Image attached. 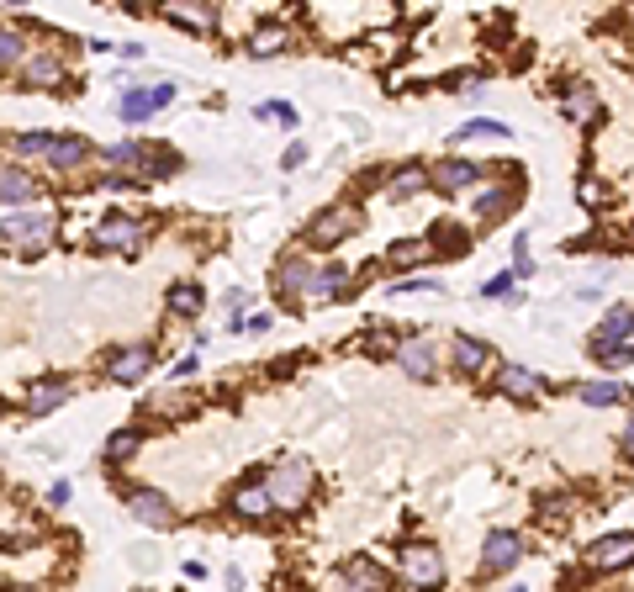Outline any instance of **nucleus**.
I'll return each mask as SVG.
<instances>
[{"instance_id":"nucleus-1","label":"nucleus","mask_w":634,"mask_h":592,"mask_svg":"<svg viewBox=\"0 0 634 592\" xmlns=\"http://www.w3.org/2000/svg\"><path fill=\"white\" fill-rule=\"evenodd\" d=\"M259 487H265V497H270V508H286V513H296L312 497V487H317V471H312V460H302V455H286V460H275V466L259 476Z\"/></svg>"},{"instance_id":"nucleus-2","label":"nucleus","mask_w":634,"mask_h":592,"mask_svg":"<svg viewBox=\"0 0 634 592\" xmlns=\"http://www.w3.org/2000/svg\"><path fill=\"white\" fill-rule=\"evenodd\" d=\"M0 238L16 249V254H43L53 238H59V212L48 207H16L11 217H0Z\"/></svg>"},{"instance_id":"nucleus-3","label":"nucleus","mask_w":634,"mask_h":592,"mask_svg":"<svg viewBox=\"0 0 634 592\" xmlns=\"http://www.w3.org/2000/svg\"><path fill=\"white\" fill-rule=\"evenodd\" d=\"M360 222H365V212L354 207V201H333L328 212H317L307 228H302V249H333V244H344V238L360 233Z\"/></svg>"},{"instance_id":"nucleus-4","label":"nucleus","mask_w":634,"mask_h":592,"mask_svg":"<svg viewBox=\"0 0 634 592\" xmlns=\"http://www.w3.org/2000/svg\"><path fill=\"white\" fill-rule=\"evenodd\" d=\"M397 571H402V582L407 587H418V592H439L444 582H450V561H444V550L439 545H402V561H397Z\"/></svg>"},{"instance_id":"nucleus-5","label":"nucleus","mask_w":634,"mask_h":592,"mask_svg":"<svg viewBox=\"0 0 634 592\" xmlns=\"http://www.w3.org/2000/svg\"><path fill=\"white\" fill-rule=\"evenodd\" d=\"M90 244L106 249V254H138L143 249V217H133V212H101Z\"/></svg>"},{"instance_id":"nucleus-6","label":"nucleus","mask_w":634,"mask_h":592,"mask_svg":"<svg viewBox=\"0 0 634 592\" xmlns=\"http://www.w3.org/2000/svg\"><path fill=\"white\" fill-rule=\"evenodd\" d=\"M64 80H69V64H64V53H53V48H32L27 64L16 69V85L22 90H64Z\"/></svg>"},{"instance_id":"nucleus-7","label":"nucleus","mask_w":634,"mask_h":592,"mask_svg":"<svg viewBox=\"0 0 634 592\" xmlns=\"http://www.w3.org/2000/svg\"><path fill=\"white\" fill-rule=\"evenodd\" d=\"M582 566L587 571H624L634 566V529H619V534H603L582 550Z\"/></svg>"},{"instance_id":"nucleus-8","label":"nucleus","mask_w":634,"mask_h":592,"mask_svg":"<svg viewBox=\"0 0 634 592\" xmlns=\"http://www.w3.org/2000/svg\"><path fill=\"white\" fill-rule=\"evenodd\" d=\"M170 101H175V85H154V90H148V85H133V90H122V96H117V117H122L127 127H143L154 111H164Z\"/></svg>"},{"instance_id":"nucleus-9","label":"nucleus","mask_w":634,"mask_h":592,"mask_svg":"<svg viewBox=\"0 0 634 592\" xmlns=\"http://www.w3.org/2000/svg\"><path fill=\"white\" fill-rule=\"evenodd\" d=\"M349 286H354L349 265H339V259H317V270H312V281H307V291H302V302H312V307L344 302Z\"/></svg>"},{"instance_id":"nucleus-10","label":"nucleus","mask_w":634,"mask_h":592,"mask_svg":"<svg viewBox=\"0 0 634 592\" xmlns=\"http://www.w3.org/2000/svg\"><path fill=\"white\" fill-rule=\"evenodd\" d=\"M524 534L518 529H492L487 540H481V571L487 577H502V571H513L518 561H524Z\"/></svg>"},{"instance_id":"nucleus-11","label":"nucleus","mask_w":634,"mask_h":592,"mask_svg":"<svg viewBox=\"0 0 634 592\" xmlns=\"http://www.w3.org/2000/svg\"><path fill=\"white\" fill-rule=\"evenodd\" d=\"M154 370V344H122L117 355H106V381L111 386H138Z\"/></svg>"},{"instance_id":"nucleus-12","label":"nucleus","mask_w":634,"mask_h":592,"mask_svg":"<svg viewBox=\"0 0 634 592\" xmlns=\"http://www.w3.org/2000/svg\"><path fill=\"white\" fill-rule=\"evenodd\" d=\"M339 592H391V571L376 555H349L339 566Z\"/></svg>"},{"instance_id":"nucleus-13","label":"nucleus","mask_w":634,"mask_h":592,"mask_svg":"<svg viewBox=\"0 0 634 592\" xmlns=\"http://www.w3.org/2000/svg\"><path fill=\"white\" fill-rule=\"evenodd\" d=\"M391 355H397L402 376H413V381H434V370H439V344L423 339V333H413V339H397Z\"/></svg>"},{"instance_id":"nucleus-14","label":"nucleus","mask_w":634,"mask_h":592,"mask_svg":"<svg viewBox=\"0 0 634 592\" xmlns=\"http://www.w3.org/2000/svg\"><path fill=\"white\" fill-rule=\"evenodd\" d=\"M127 513L138 518V524H148V529H175V503L164 497L159 487H133L127 492Z\"/></svg>"},{"instance_id":"nucleus-15","label":"nucleus","mask_w":634,"mask_h":592,"mask_svg":"<svg viewBox=\"0 0 634 592\" xmlns=\"http://www.w3.org/2000/svg\"><path fill=\"white\" fill-rule=\"evenodd\" d=\"M69 397H74L69 376H37V381L27 386V397H22V413H27V418H48V413H59Z\"/></svg>"},{"instance_id":"nucleus-16","label":"nucleus","mask_w":634,"mask_h":592,"mask_svg":"<svg viewBox=\"0 0 634 592\" xmlns=\"http://www.w3.org/2000/svg\"><path fill=\"white\" fill-rule=\"evenodd\" d=\"M481 175H487V170H481L476 159H460V154L439 159L434 170H428V180H434L444 196H460V191H471V185H481Z\"/></svg>"},{"instance_id":"nucleus-17","label":"nucleus","mask_w":634,"mask_h":592,"mask_svg":"<svg viewBox=\"0 0 634 592\" xmlns=\"http://www.w3.org/2000/svg\"><path fill=\"white\" fill-rule=\"evenodd\" d=\"M48 170H59V175H74V170H80V164H90V159H96V148H90L80 133H53L48 138Z\"/></svg>"},{"instance_id":"nucleus-18","label":"nucleus","mask_w":634,"mask_h":592,"mask_svg":"<svg viewBox=\"0 0 634 592\" xmlns=\"http://www.w3.org/2000/svg\"><path fill=\"white\" fill-rule=\"evenodd\" d=\"M312 270H317L312 249H291V254L281 259V270H275V291H281L286 302H302V291H307V281H312Z\"/></svg>"},{"instance_id":"nucleus-19","label":"nucleus","mask_w":634,"mask_h":592,"mask_svg":"<svg viewBox=\"0 0 634 592\" xmlns=\"http://www.w3.org/2000/svg\"><path fill=\"white\" fill-rule=\"evenodd\" d=\"M43 196V185L37 175H27V164H0V207H32V201Z\"/></svg>"},{"instance_id":"nucleus-20","label":"nucleus","mask_w":634,"mask_h":592,"mask_svg":"<svg viewBox=\"0 0 634 592\" xmlns=\"http://www.w3.org/2000/svg\"><path fill=\"white\" fill-rule=\"evenodd\" d=\"M450 365L460 370V376H487L492 344L476 339V333H455V339H450Z\"/></svg>"},{"instance_id":"nucleus-21","label":"nucleus","mask_w":634,"mask_h":592,"mask_svg":"<svg viewBox=\"0 0 634 592\" xmlns=\"http://www.w3.org/2000/svg\"><path fill=\"white\" fill-rule=\"evenodd\" d=\"M164 22H175L185 32H212L222 22V11L212 0H170V6H164Z\"/></svg>"},{"instance_id":"nucleus-22","label":"nucleus","mask_w":634,"mask_h":592,"mask_svg":"<svg viewBox=\"0 0 634 592\" xmlns=\"http://www.w3.org/2000/svg\"><path fill=\"white\" fill-rule=\"evenodd\" d=\"M492 381H497V392L513 397V402H529V397H539V386H545V376L529 370V365H497Z\"/></svg>"},{"instance_id":"nucleus-23","label":"nucleus","mask_w":634,"mask_h":592,"mask_svg":"<svg viewBox=\"0 0 634 592\" xmlns=\"http://www.w3.org/2000/svg\"><path fill=\"white\" fill-rule=\"evenodd\" d=\"M228 513L249 518V524H265L275 508H270V497H265V487H259V481H238V487L228 492Z\"/></svg>"},{"instance_id":"nucleus-24","label":"nucleus","mask_w":634,"mask_h":592,"mask_svg":"<svg viewBox=\"0 0 634 592\" xmlns=\"http://www.w3.org/2000/svg\"><path fill=\"white\" fill-rule=\"evenodd\" d=\"M513 207H518V185L513 180H502V185H487V191L476 196V217L487 222H502V217H513Z\"/></svg>"},{"instance_id":"nucleus-25","label":"nucleus","mask_w":634,"mask_h":592,"mask_svg":"<svg viewBox=\"0 0 634 592\" xmlns=\"http://www.w3.org/2000/svg\"><path fill=\"white\" fill-rule=\"evenodd\" d=\"M423 244H428V254H465L471 249V233H465L455 217H439L434 228L423 233Z\"/></svg>"},{"instance_id":"nucleus-26","label":"nucleus","mask_w":634,"mask_h":592,"mask_svg":"<svg viewBox=\"0 0 634 592\" xmlns=\"http://www.w3.org/2000/svg\"><path fill=\"white\" fill-rule=\"evenodd\" d=\"M428 185H434V180H428V164H402V170H391V180H386V196L391 201H413V196H423L428 191Z\"/></svg>"},{"instance_id":"nucleus-27","label":"nucleus","mask_w":634,"mask_h":592,"mask_svg":"<svg viewBox=\"0 0 634 592\" xmlns=\"http://www.w3.org/2000/svg\"><path fill=\"white\" fill-rule=\"evenodd\" d=\"M566 117L576 122V127H592V122H598L603 117V101H598V90H592V85H576V90H566Z\"/></svg>"},{"instance_id":"nucleus-28","label":"nucleus","mask_w":634,"mask_h":592,"mask_svg":"<svg viewBox=\"0 0 634 592\" xmlns=\"http://www.w3.org/2000/svg\"><path fill=\"white\" fill-rule=\"evenodd\" d=\"M291 43H296V32L291 27H259L254 37H249V53L254 59H275V53H291Z\"/></svg>"},{"instance_id":"nucleus-29","label":"nucleus","mask_w":634,"mask_h":592,"mask_svg":"<svg viewBox=\"0 0 634 592\" xmlns=\"http://www.w3.org/2000/svg\"><path fill=\"white\" fill-rule=\"evenodd\" d=\"M598 339H608V344H629V339H634V307H629V302H613V307L603 312Z\"/></svg>"},{"instance_id":"nucleus-30","label":"nucleus","mask_w":634,"mask_h":592,"mask_svg":"<svg viewBox=\"0 0 634 592\" xmlns=\"http://www.w3.org/2000/svg\"><path fill=\"white\" fill-rule=\"evenodd\" d=\"M164 302H170V318H196V312L207 307V291H201L196 281H175Z\"/></svg>"},{"instance_id":"nucleus-31","label":"nucleus","mask_w":634,"mask_h":592,"mask_svg":"<svg viewBox=\"0 0 634 592\" xmlns=\"http://www.w3.org/2000/svg\"><path fill=\"white\" fill-rule=\"evenodd\" d=\"M143 450V429H117V434H111L106 439V450H101V460H106V466L111 471H117V466H127V460H133Z\"/></svg>"},{"instance_id":"nucleus-32","label":"nucleus","mask_w":634,"mask_h":592,"mask_svg":"<svg viewBox=\"0 0 634 592\" xmlns=\"http://www.w3.org/2000/svg\"><path fill=\"white\" fill-rule=\"evenodd\" d=\"M27 53H32L27 32H22V27H11V22H0V69H22V64H27Z\"/></svg>"},{"instance_id":"nucleus-33","label":"nucleus","mask_w":634,"mask_h":592,"mask_svg":"<svg viewBox=\"0 0 634 592\" xmlns=\"http://www.w3.org/2000/svg\"><path fill=\"white\" fill-rule=\"evenodd\" d=\"M170 175H180V154L175 148H148L138 164V180L148 185V180H170Z\"/></svg>"},{"instance_id":"nucleus-34","label":"nucleus","mask_w":634,"mask_h":592,"mask_svg":"<svg viewBox=\"0 0 634 592\" xmlns=\"http://www.w3.org/2000/svg\"><path fill=\"white\" fill-rule=\"evenodd\" d=\"M428 259H434V254H428V244H423V238H402V244H391L386 249V265L391 270H418V265H428Z\"/></svg>"},{"instance_id":"nucleus-35","label":"nucleus","mask_w":634,"mask_h":592,"mask_svg":"<svg viewBox=\"0 0 634 592\" xmlns=\"http://www.w3.org/2000/svg\"><path fill=\"white\" fill-rule=\"evenodd\" d=\"M576 397H582L587 407H619V402H624V386L608 381V376H598V381H582V386H576Z\"/></svg>"},{"instance_id":"nucleus-36","label":"nucleus","mask_w":634,"mask_h":592,"mask_svg":"<svg viewBox=\"0 0 634 592\" xmlns=\"http://www.w3.org/2000/svg\"><path fill=\"white\" fill-rule=\"evenodd\" d=\"M143 154H148V143H138V138H122V143L101 148V159L111 164V170H138V164H143ZM133 180H138V175H133Z\"/></svg>"},{"instance_id":"nucleus-37","label":"nucleus","mask_w":634,"mask_h":592,"mask_svg":"<svg viewBox=\"0 0 634 592\" xmlns=\"http://www.w3.org/2000/svg\"><path fill=\"white\" fill-rule=\"evenodd\" d=\"M592 360L598 365H608V370H624V365H634V339L629 344H608V339H598V333H592Z\"/></svg>"},{"instance_id":"nucleus-38","label":"nucleus","mask_w":634,"mask_h":592,"mask_svg":"<svg viewBox=\"0 0 634 592\" xmlns=\"http://www.w3.org/2000/svg\"><path fill=\"white\" fill-rule=\"evenodd\" d=\"M455 143H465V138H513V127L508 122H497V117H471L460 127V133H450Z\"/></svg>"},{"instance_id":"nucleus-39","label":"nucleus","mask_w":634,"mask_h":592,"mask_svg":"<svg viewBox=\"0 0 634 592\" xmlns=\"http://www.w3.org/2000/svg\"><path fill=\"white\" fill-rule=\"evenodd\" d=\"M48 138H53V133H43V127H32V133H16V138H11V154L22 159V164H27V159H43V154H48Z\"/></svg>"},{"instance_id":"nucleus-40","label":"nucleus","mask_w":634,"mask_h":592,"mask_svg":"<svg viewBox=\"0 0 634 592\" xmlns=\"http://www.w3.org/2000/svg\"><path fill=\"white\" fill-rule=\"evenodd\" d=\"M539 513H545L550 524H566V518H576V503L566 492H545V497H539Z\"/></svg>"},{"instance_id":"nucleus-41","label":"nucleus","mask_w":634,"mask_h":592,"mask_svg":"<svg viewBox=\"0 0 634 592\" xmlns=\"http://www.w3.org/2000/svg\"><path fill=\"white\" fill-rule=\"evenodd\" d=\"M513 281H529V275H534V259H529V233H518L513 238Z\"/></svg>"},{"instance_id":"nucleus-42","label":"nucleus","mask_w":634,"mask_h":592,"mask_svg":"<svg viewBox=\"0 0 634 592\" xmlns=\"http://www.w3.org/2000/svg\"><path fill=\"white\" fill-rule=\"evenodd\" d=\"M513 286H518L513 275H492V281L481 286V296H492V302H497V296H513Z\"/></svg>"},{"instance_id":"nucleus-43","label":"nucleus","mask_w":634,"mask_h":592,"mask_svg":"<svg viewBox=\"0 0 634 592\" xmlns=\"http://www.w3.org/2000/svg\"><path fill=\"white\" fill-rule=\"evenodd\" d=\"M302 164H307V143H291L281 154V170H302Z\"/></svg>"},{"instance_id":"nucleus-44","label":"nucleus","mask_w":634,"mask_h":592,"mask_svg":"<svg viewBox=\"0 0 634 592\" xmlns=\"http://www.w3.org/2000/svg\"><path fill=\"white\" fill-rule=\"evenodd\" d=\"M603 196H608V185H603V180H582V201H587V207H598Z\"/></svg>"},{"instance_id":"nucleus-45","label":"nucleus","mask_w":634,"mask_h":592,"mask_svg":"<svg viewBox=\"0 0 634 592\" xmlns=\"http://www.w3.org/2000/svg\"><path fill=\"white\" fill-rule=\"evenodd\" d=\"M69 497H74L69 481H53V487H48V503H53V508H69Z\"/></svg>"},{"instance_id":"nucleus-46","label":"nucleus","mask_w":634,"mask_h":592,"mask_svg":"<svg viewBox=\"0 0 634 592\" xmlns=\"http://www.w3.org/2000/svg\"><path fill=\"white\" fill-rule=\"evenodd\" d=\"M196 370H201V360H196V355H180V360H175V381L196 376Z\"/></svg>"},{"instance_id":"nucleus-47","label":"nucleus","mask_w":634,"mask_h":592,"mask_svg":"<svg viewBox=\"0 0 634 592\" xmlns=\"http://www.w3.org/2000/svg\"><path fill=\"white\" fill-rule=\"evenodd\" d=\"M619 450H624V455H629V460H634V418H629V423H624V434H619Z\"/></svg>"},{"instance_id":"nucleus-48","label":"nucleus","mask_w":634,"mask_h":592,"mask_svg":"<svg viewBox=\"0 0 634 592\" xmlns=\"http://www.w3.org/2000/svg\"><path fill=\"white\" fill-rule=\"evenodd\" d=\"M397 291H444V286H439V281H402Z\"/></svg>"},{"instance_id":"nucleus-49","label":"nucleus","mask_w":634,"mask_h":592,"mask_svg":"<svg viewBox=\"0 0 634 592\" xmlns=\"http://www.w3.org/2000/svg\"><path fill=\"white\" fill-rule=\"evenodd\" d=\"M508 592H529V587H508Z\"/></svg>"},{"instance_id":"nucleus-50","label":"nucleus","mask_w":634,"mask_h":592,"mask_svg":"<svg viewBox=\"0 0 634 592\" xmlns=\"http://www.w3.org/2000/svg\"><path fill=\"white\" fill-rule=\"evenodd\" d=\"M27 592H32V587H27Z\"/></svg>"}]
</instances>
